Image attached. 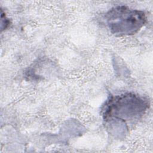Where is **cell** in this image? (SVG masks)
I'll use <instances>...</instances> for the list:
<instances>
[{
  "instance_id": "6da1fadb",
  "label": "cell",
  "mask_w": 153,
  "mask_h": 153,
  "mask_svg": "<svg viewBox=\"0 0 153 153\" xmlns=\"http://www.w3.org/2000/svg\"><path fill=\"white\" fill-rule=\"evenodd\" d=\"M149 106L148 99L127 92L111 96L102 108V114L106 122H131L140 119Z\"/></svg>"
},
{
  "instance_id": "7a4b0ae2",
  "label": "cell",
  "mask_w": 153,
  "mask_h": 153,
  "mask_svg": "<svg viewBox=\"0 0 153 153\" xmlns=\"http://www.w3.org/2000/svg\"><path fill=\"white\" fill-rule=\"evenodd\" d=\"M110 32L115 36H130L137 33L145 26L147 16L145 11L126 5L111 8L104 16Z\"/></svg>"
},
{
  "instance_id": "3957f363",
  "label": "cell",
  "mask_w": 153,
  "mask_h": 153,
  "mask_svg": "<svg viewBox=\"0 0 153 153\" xmlns=\"http://www.w3.org/2000/svg\"><path fill=\"white\" fill-rule=\"evenodd\" d=\"M3 21L4 22H1V31L5 29L9 26L10 24V20L6 17L5 14L4 13L2 10H1V22Z\"/></svg>"
}]
</instances>
